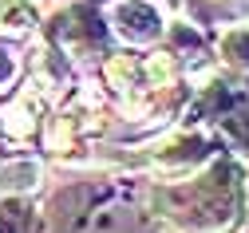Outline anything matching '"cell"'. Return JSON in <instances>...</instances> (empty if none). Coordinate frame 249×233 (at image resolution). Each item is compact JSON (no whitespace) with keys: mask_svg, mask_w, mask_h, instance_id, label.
I'll list each match as a JSON object with an SVG mask.
<instances>
[{"mask_svg":"<svg viewBox=\"0 0 249 233\" xmlns=\"http://www.w3.org/2000/svg\"><path fill=\"white\" fill-rule=\"evenodd\" d=\"M217 52L233 68H249V28H230L222 36V44H217Z\"/></svg>","mask_w":249,"mask_h":233,"instance_id":"obj_7","label":"cell"},{"mask_svg":"<svg viewBox=\"0 0 249 233\" xmlns=\"http://www.w3.org/2000/svg\"><path fill=\"white\" fill-rule=\"evenodd\" d=\"M0 119H4V130L16 139H28L36 130V119H40V83L28 87L20 99H12V103L0 111Z\"/></svg>","mask_w":249,"mask_h":233,"instance_id":"obj_2","label":"cell"},{"mask_svg":"<svg viewBox=\"0 0 249 233\" xmlns=\"http://www.w3.org/2000/svg\"><path fill=\"white\" fill-rule=\"evenodd\" d=\"M139 79H142V59H135V55H111V59H107V83H111L119 95L135 91Z\"/></svg>","mask_w":249,"mask_h":233,"instance_id":"obj_4","label":"cell"},{"mask_svg":"<svg viewBox=\"0 0 249 233\" xmlns=\"http://www.w3.org/2000/svg\"><path fill=\"white\" fill-rule=\"evenodd\" d=\"M12 75H16V59H12L8 52H0V87H4Z\"/></svg>","mask_w":249,"mask_h":233,"instance_id":"obj_9","label":"cell"},{"mask_svg":"<svg viewBox=\"0 0 249 233\" xmlns=\"http://www.w3.org/2000/svg\"><path fill=\"white\" fill-rule=\"evenodd\" d=\"M32 28H36V12L28 4H20V0L0 4V32H8V36H28Z\"/></svg>","mask_w":249,"mask_h":233,"instance_id":"obj_5","label":"cell"},{"mask_svg":"<svg viewBox=\"0 0 249 233\" xmlns=\"http://www.w3.org/2000/svg\"><path fill=\"white\" fill-rule=\"evenodd\" d=\"M20 225H24L20 202H0V233H16Z\"/></svg>","mask_w":249,"mask_h":233,"instance_id":"obj_8","label":"cell"},{"mask_svg":"<svg viewBox=\"0 0 249 233\" xmlns=\"http://www.w3.org/2000/svg\"><path fill=\"white\" fill-rule=\"evenodd\" d=\"M111 32L127 44H154L162 36V16L146 0H119L111 8Z\"/></svg>","mask_w":249,"mask_h":233,"instance_id":"obj_1","label":"cell"},{"mask_svg":"<svg viewBox=\"0 0 249 233\" xmlns=\"http://www.w3.org/2000/svg\"><path fill=\"white\" fill-rule=\"evenodd\" d=\"M174 75H178V59H174L170 52H154V55L142 59V79H146L150 87H166Z\"/></svg>","mask_w":249,"mask_h":233,"instance_id":"obj_6","label":"cell"},{"mask_svg":"<svg viewBox=\"0 0 249 233\" xmlns=\"http://www.w3.org/2000/svg\"><path fill=\"white\" fill-rule=\"evenodd\" d=\"M40 186V162L32 158H12L0 166V190L4 194H28Z\"/></svg>","mask_w":249,"mask_h":233,"instance_id":"obj_3","label":"cell"}]
</instances>
